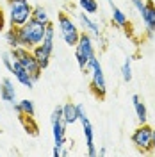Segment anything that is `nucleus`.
Segmentation results:
<instances>
[{
	"label": "nucleus",
	"instance_id": "obj_1",
	"mask_svg": "<svg viewBox=\"0 0 155 157\" xmlns=\"http://www.w3.org/2000/svg\"><path fill=\"white\" fill-rule=\"evenodd\" d=\"M45 29H47V25H45V23H39V21H36V20H32V18H30L25 25L16 27L20 47L32 50L36 45H39V43L43 41Z\"/></svg>",
	"mask_w": 155,
	"mask_h": 157
},
{
	"label": "nucleus",
	"instance_id": "obj_2",
	"mask_svg": "<svg viewBox=\"0 0 155 157\" xmlns=\"http://www.w3.org/2000/svg\"><path fill=\"white\" fill-rule=\"evenodd\" d=\"M86 71L87 75H91V93L98 98V100H104L105 98V93H107V82H105V75H104V70H102V64L100 61L96 59V56L89 61V64L86 66Z\"/></svg>",
	"mask_w": 155,
	"mask_h": 157
},
{
	"label": "nucleus",
	"instance_id": "obj_3",
	"mask_svg": "<svg viewBox=\"0 0 155 157\" xmlns=\"http://www.w3.org/2000/svg\"><path fill=\"white\" fill-rule=\"evenodd\" d=\"M9 54H11V57L16 59L20 64L29 71V75L34 78V82L39 80L41 73H43V70H41V66L38 64V61H36V57H34L32 50L23 48V47H16V48H11Z\"/></svg>",
	"mask_w": 155,
	"mask_h": 157
},
{
	"label": "nucleus",
	"instance_id": "obj_4",
	"mask_svg": "<svg viewBox=\"0 0 155 157\" xmlns=\"http://www.w3.org/2000/svg\"><path fill=\"white\" fill-rule=\"evenodd\" d=\"M93 57H95L93 39H91V36L87 32H80V38H78L77 45H75V59H77V63H78V68L84 71Z\"/></svg>",
	"mask_w": 155,
	"mask_h": 157
},
{
	"label": "nucleus",
	"instance_id": "obj_5",
	"mask_svg": "<svg viewBox=\"0 0 155 157\" xmlns=\"http://www.w3.org/2000/svg\"><path fill=\"white\" fill-rule=\"evenodd\" d=\"M57 23H59V32H61V38L64 39V43L68 47H75L77 45L78 38H80V30L75 25V21L71 20L70 14H66L64 11H61L57 16Z\"/></svg>",
	"mask_w": 155,
	"mask_h": 157
},
{
	"label": "nucleus",
	"instance_id": "obj_6",
	"mask_svg": "<svg viewBox=\"0 0 155 157\" xmlns=\"http://www.w3.org/2000/svg\"><path fill=\"white\" fill-rule=\"evenodd\" d=\"M132 145L143 152V154H152V139H153V128L150 127L148 123H139V127L132 132Z\"/></svg>",
	"mask_w": 155,
	"mask_h": 157
},
{
	"label": "nucleus",
	"instance_id": "obj_7",
	"mask_svg": "<svg viewBox=\"0 0 155 157\" xmlns=\"http://www.w3.org/2000/svg\"><path fill=\"white\" fill-rule=\"evenodd\" d=\"M32 16V6L29 2L9 6V25L11 27H21L25 25Z\"/></svg>",
	"mask_w": 155,
	"mask_h": 157
},
{
	"label": "nucleus",
	"instance_id": "obj_8",
	"mask_svg": "<svg viewBox=\"0 0 155 157\" xmlns=\"http://www.w3.org/2000/svg\"><path fill=\"white\" fill-rule=\"evenodd\" d=\"M141 16H143V23H145V29H146V36L152 38L155 34V2L153 0H146Z\"/></svg>",
	"mask_w": 155,
	"mask_h": 157
},
{
	"label": "nucleus",
	"instance_id": "obj_9",
	"mask_svg": "<svg viewBox=\"0 0 155 157\" xmlns=\"http://www.w3.org/2000/svg\"><path fill=\"white\" fill-rule=\"evenodd\" d=\"M11 73L14 75V78L18 80L21 86H25V88H29V89L34 88V78L30 77L29 71L23 68L16 59H13V68H11Z\"/></svg>",
	"mask_w": 155,
	"mask_h": 157
},
{
	"label": "nucleus",
	"instance_id": "obj_10",
	"mask_svg": "<svg viewBox=\"0 0 155 157\" xmlns=\"http://www.w3.org/2000/svg\"><path fill=\"white\" fill-rule=\"evenodd\" d=\"M80 123H82V130H84V136H86L87 155H89V157L98 155V150H96V147H95V134H93V125H91L89 118H84V120H80Z\"/></svg>",
	"mask_w": 155,
	"mask_h": 157
},
{
	"label": "nucleus",
	"instance_id": "obj_11",
	"mask_svg": "<svg viewBox=\"0 0 155 157\" xmlns=\"http://www.w3.org/2000/svg\"><path fill=\"white\" fill-rule=\"evenodd\" d=\"M77 20L80 21V25H82L84 32H87L89 36H95V38L100 39V27H98V23L95 21V20H91L84 11H78L77 13Z\"/></svg>",
	"mask_w": 155,
	"mask_h": 157
},
{
	"label": "nucleus",
	"instance_id": "obj_12",
	"mask_svg": "<svg viewBox=\"0 0 155 157\" xmlns=\"http://www.w3.org/2000/svg\"><path fill=\"white\" fill-rule=\"evenodd\" d=\"M0 97L4 102H7V104H16V89H14V84H13V80L11 78H2V82H0Z\"/></svg>",
	"mask_w": 155,
	"mask_h": 157
},
{
	"label": "nucleus",
	"instance_id": "obj_13",
	"mask_svg": "<svg viewBox=\"0 0 155 157\" xmlns=\"http://www.w3.org/2000/svg\"><path fill=\"white\" fill-rule=\"evenodd\" d=\"M52 134H54V141H55V147L62 148L66 147V123L61 120L52 123Z\"/></svg>",
	"mask_w": 155,
	"mask_h": 157
},
{
	"label": "nucleus",
	"instance_id": "obj_14",
	"mask_svg": "<svg viewBox=\"0 0 155 157\" xmlns=\"http://www.w3.org/2000/svg\"><path fill=\"white\" fill-rule=\"evenodd\" d=\"M107 2H109L111 11H112V16H111L112 25H116L118 29H128V18H127V14L119 9V7L114 6V2H112V0H107Z\"/></svg>",
	"mask_w": 155,
	"mask_h": 157
},
{
	"label": "nucleus",
	"instance_id": "obj_15",
	"mask_svg": "<svg viewBox=\"0 0 155 157\" xmlns=\"http://www.w3.org/2000/svg\"><path fill=\"white\" fill-rule=\"evenodd\" d=\"M32 54H34V57H36V61H38V64L41 66V70H45L50 64L52 52H50L48 48H45L41 43H39V45H36V47L32 48Z\"/></svg>",
	"mask_w": 155,
	"mask_h": 157
},
{
	"label": "nucleus",
	"instance_id": "obj_16",
	"mask_svg": "<svg viewBox=\"0 0 155 157\" xmlns=\"http://www.w3.org/2000/svg\"><path fill=\"white\" fill-rule=\"evenodd\" d=\"M62 120H64V123L66 125H73L75 121H78V116H77V105L75 104H64L62 105Z\"/></svg>",
	"mask_w": 155,
	"mask_h": 157
},
{
	"label": "nucleus",
	"instance_id": "obj_17",
	"mask_svg": "<svg viewBox=\"0 0 155 157\" xmlns=\"http://www.w3.org/2000/svg\"><path fill=\"white\" fill-rule=\"evenodd\" d=\"M14 111L18 114H23V116H34L36 114V109H34V102L32 100H20L18 104H14Z\"/></svg>",
	"mask_w": 155,
	"mask_h": 157
},
{
	"label": "nucleus",
	"instance_id": "obj_18",
	"mask_svg": "<svg viewBox=\"0 0 155 157\" xmlns=\"http://www.w3.org/2000/svg\"><path fill=\"white\" fill-rule=\"evenodd\" d=\"M132 102H134V109H136V114H137L139 123H146V120H148V111H146V105L141 102V98L137 97V95H132Z\"/></svg>",
	"mask_w": 155,
	"mask_h": 157
},
{
	"label": "nucleus",
	"instance_id": "obj_19",
	"mask_svg": "<svg viewBox=\"0 0 155 157\" xmlns=\"http://www.w3.org/2000/svg\"><path fill=\"white\" fill-rule=\"evenodd\" d=\"M32 20H36V21H39V23H48L50 18H48V11L45 9L43 6H34L32 7V16H30Z\"/></svg>",
	"mask_w": 155,
	"mask_h": 157
},
{
	"label": "nucleus",
	"instance_id": "obj_20",
	"mask_svg": "<svg viewBox=\"0 0 155 157\" xmlns=\"http://www.w3.org/2000/svg\"><path fill=\"white\" fill-rule=\"evenodd\" d=\"M78 7L86 14H96L98 13V2L96 0H78Z\"/></svg>",
	"mask_w": 155,
	"mask_h": 157
},
{
	"label": "nucleus",
	"instance_id": "obj_21",
	"mask_svg": "<svg viewBox=\"0 0 155 157\" xmlns=\"http://www.w3.org/2000/svg\"><path fill=\"white\" fill-rule=\"evenodd\" d=\"M6 41H7V45H9L11 48H16V47H20L16 27H11V25H9V29L6 30Z\"/></svg>",
	"mask_w": 155,
	"mask_h": 157
},
{
	"label": "nucleus",
	"instance_id": "obj_22",
	"mask_svg": "<svg viewBox=\"0 0 155 157\" xmlns=\"http://www.w3.org/2000/svg\"><path fill=\"white\" fill-rule=\"evenodd\" d=\"M121 75H123V80H125V82H130V80H132V59L130 57H127L125 61H123Z\"/></svg>",
	"mask_w": 155,
	"mask_h": 157
},
{
	"label": "nucleus",
	"instance_id": "obj_23",
	"mask_svg": "<svg viewBox=\"0 0 155 157\" xmlns=\"http://www.w3.org/2000/svg\"><path fill=\"white\" fill-rule=\"evenodd\" d=\"M32 118L34 116H23V114H20V120L23 121V125H25V128H27V132H30V134H38V127L32 123Z\"/></svg>",
	"mask_w": 155,
	"mask_h": 157
},
{
	"label": "nucleus",
	"instance_id": "obj_24",
	"mask_svg": "<svg viewBox=\"0 0 155 157\" xmlns=\"http://www.w3.org/2000/svg\"><path fill=\"white\" fill-rule=\"evenodd\" d=\"M62 120V105H59L52 111V116H50V123H55V121H61ZM64 121V120H62Z\"/></svg>",
	"mask_w": 155,
	"mask_h": 157
},
{
	"label": "nucleus",
	"instance_id": "obj_25",
	"mask_svg": "<svg viewBox=\"0 0 155 157\" xmlns=\"http://www.w3.org/2000/svg\"><path fill=\"white\" fill-rule=\"evenodd\" d=\"M134 7H136L137 11H139V14L143 13V9H145V4H146V0H128Z\"/></svg>",
	"mask_w": 155,
	"mask_h": 157
},
{
	"label": "nucleus",
	"instance_id": "obj_26",
	"mask_svg": "<svg viewBox=\"0 0 155 157\" xmlns=\"http://www.w3.org/2000/svg\"><path fill=\"white\" fill-rule=\"evenodd\" d=\"M77 105V116H78V121L80 120H84V118H87V114H86V107L82 105V104H75Z\"/></svg>",
	"mask_w": 155,
	"mask_h": 157
},
{
	"label": "nucleus",
	"instance_id": "obj_27",
	"mask_svg": "<svg viewBox=\"0 0 155 157\" xmlns=\"http://www.w3.org/2000/svg\"><path fill=\"white\" fill-rule=\"evenodd\" d=\"M2 61H4V66L11 71V68H13V57H11V54H4V59Z\"/></svg>",
	"mask_w": 155,
	"mask_h": 157
},
{
	"label": "nucleus",
	"instance_id": "obj_28",
	"mask_svg": "<svg viewBox=\"0 0 155 157\" xmlns=\"http://www.w3.org/2000/svg\"><path fill=\"white\" fill-rule=\"evenodd\" d=\"M6 27V16H4V11L0 9V30H4Z\"/></svg>",
	"mask_w": 155,
	"mask_h": 157
},
{
	"label": "nucleus",
	"instance_id": "obj_29",
	"mask_svg": "<svg viewBox=\"0 0 155 157\" xmlns=\"http://www.w3.org/2000/svg\"><path fill=\"white\" fill-rule=\"evenodd\" d=\"M29 0H7V6H16V4H25Z\"/></svg>",
	"mask_w": 155,
	"mask_h": 157
},
{
	"label": "nucleus",
	"instance_id": "obj_30",
	"mask_svg": "<svg viewBox=\"0 0 155 157\" xmlns=\"http://www.w3.org/2000/svg\"><path fill=\"white\" fill-rule=\"evenodd\" d=\"M54 157H61V148H57V147H54Z\"/></svg>",
	"mask_w": 155,
	"mask_h": 157
},
{
	"label": "nucleus",
	"instance_id": "obj_31",
	"mask_svg": "<svg viewBox=\"0 0 155 157\" xmlns=\"http://www.w3.org/2000/svg\"><path fill=\"white\" fill-rule=\"evenodd\" d=\"M152 148H153V152H155V128H153V139H152Z\"/></svg>",
	"mask_w": 155,
	"mask_h": 157
}]
</instances>
